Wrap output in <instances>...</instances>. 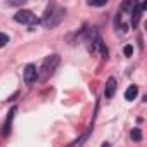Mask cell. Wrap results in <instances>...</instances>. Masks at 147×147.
Segmentation results:
<instances>
[{
    "mask_svg": "<svg viewBox=\"0 0 147 147\" xmlns=\"http://www.w3.org/2000/svg\"><path fill=\"white\" fill-rule=\"evenodd\" d=\"M36 78H38L36 67H35L33 64H28V66L24 67V82H26L28 85H33V83L36 82Z\"/></svg>",
    "mask_w": 147,
    "mask_h": 147,
    "instance_id": "obj_4",
    "label": "cell"
},
{
    "mask_svg": "<svg viewBox=\"0 0 147 147\" xmlns=\"http://www.w3.org/2000/svg\"><path fill=\"white\" fill-rule=\"evenodd\" d=\"M87 137H88V133H85L83 137H80V140H75V142H73V144H71L69 147H82V145H83V144L87 142Z\"/></svg>",
    "mask_w": 147,
    "mask_h": 147,
    "instance_id": "obj_9",
    "label": "cell"
},
{
    "mask_svg": "<svg viewBox=\"0 0 147 147\" xmlns=\"http://www.w3.org/2000/svg\"><path fill=\"white\" fill-rule=\"evenodd\" d=\"M142 7H140V4H133V12H131V24H133V28L138 24V21H140V16H142Z\"/></svg>",
    "mask_w": 147,
    "mask_h": 147,
    "instance_id": "obj_6",
    "label": "cell"
},
{
    "mask_svg": "<svg viewBox=\"0 0 147 147\" xmlns=\"http://www.w3.org/2000/svg\"><path fill=\"white\" fill-rule=\"evenodd\" d=\"M59 55L57 54H52V55H49L45 61H43V64H42V71H40V76L45 80V78H49L52 73H54V69L57 67V64H59Z\"/></svg>",
    "mask_w": 147,
    "mask_h": 147,
    "instance_id": "obj_2",
    "label": "cell"
},
{
    "mask_svg": "<svg viewBox=\"0 0 147 147\" xmlns=\"http://www.w3.org/2000/svg\"><path fill=\"white\" fill-rule=\"evenodd\" d=\"M64 14H66L64 9H59V7H55V5H50V7L47 9L45 16H43V26H45V28H54V26H57V24L61 23V19L64 18Z\"/></svg>",
    "mask_w": 147,
    "mask_h": 147,
    "instance_id": "obj_1",
    "label": "cell"
},
{
    "mask_svg": "<svg viewBox=\"0 0 147 147\" xmlns=\"http://www.w3.org/2000/svg\"><path fill=\"white\" fill-rule=\"evenodd\" d=\"M131 140H133V142H140V140H142V131H140L138 128L131 130Z\"/></svg>",
    "mask_w": 147,
    "mask_h": 147,
    "instance_id": "obj_10",
    "label": "cell"
},
{
    "mask_svg": "<svg viewBox=\"0 0 147 147\" xmlns=\"http://www.w3.org/2000/svg\"><path fill=\"white\" fill-rule=\"evenodd\" d=\"M14 19L18 21V23H24V24H30V26H36L40 21H38V18L31 12V11H19L16 16H14Z\"/></svg>",
    "mask_w": 147,
    "mask_h": 147,
    "instance_id": "obj_3",
    "label": "cell"
},
{
    "mask_svg": "<svg viewBox=\"0 0 147 147\" xmlns=\"http://www.w3.org/2000/svg\"><path fill=\"white\" fill-rule=\"evenodd\" d=\"M88 5L90 7H102V5H106V0H102V2H92V0H90Z\"/></svg>",
    "mask_w": 147,
    "mask_h": 147,
    "instance_id": "obj_14",
    "label": "cell"
},
{
    "mask_svg": "<svg viewBox=\"0 0 147 147\" xmlns=\"http://www.w3.org/2000/svg\"><path fill=\"white\" fill-rule=\"evenodd\" d=\"M99 47H100V54H102V57H104V59H107V47H106L102 42L99 43Z\"/></svg>",
    "mask_w": 147,
    "mask_h": 147,
    "instance_id": "obj_12",
    "label": "cell"
},
{
    "mask_svg": "<svg viewBox=\"0 0 147 147\" xmlns=\"http://www.w3.org/2000/svg\"><path fill=\"white\" fill-rule=\"evenodd\" d=\"M14 114H16V107H12V109H11V113H9V116H7V119H5L4 135H9V131H11V123H12V118H14Z\"/></svg>",
    "mask_w": 147,
    "mask_h": 147,
    "instance_id": "obj_8",
    "label": "cell"
},
{
    "mask_svg": "<svg viewBox=\"0 0 147 147\" xmlns=\"http://www.w3.org/2000/svg\"><path fill=\"white\" fill-rule=\"evenodd\" d=\"M137 94H138V87H137V85H130V87L126 88V92H125V99H126V100H133V99L137 97Z\"/></svg>",
    "mask_w": 147,
    "mask_h": 147,
    "instance_id": "obj_7",
    "label": "cell"
},
{
    "mask_svg": "<svg viewBox=\"0 0 147 147\" xmlns=\"http://www.w3.org/2000/svg\"><path fill=\"white\" fill-rule=\"evenodd\" d=\"M123 52H125V55H128V57H130V55L133 54V47H131V45H125Z\"/></svg>",
    "mask_w": 147,
    "mask_h": 147,
    "instance_id": "obj_13",
    "label": "cell"
},
{
    "mask_svg": "<svg viewBox=\"0 0 147 147\" xmlns=\"http://www.w3.org/2000/svg\"><path fill=\"white\" fill-rule=\"evenodd\" d=\"M102 147H111V144H107V142H104V144H102Z\"/></svg>",
    "mask_w": 147,
    "mask_h": 147,
    "instance_id": "obj_15",
    "label": "cell"
},
{
    "mask_svg": "<svg viewBox=\"0 0 147 147\" xmlns=\"http://www.w3.org/2000/svg\"><path fill=\"white\" fill-rule=\"evenodd\" d=\"M7 42H9V36H7L5 33H0V47L7 45Z\"/></svg>",
    "mask_w": 147,
    "mask_h": 147,
    "instance_id": "obj_11",
    "label": "cell"
},
{
    "mask_svg": "<svg viewBox=\"0 0 147 147\" xmlns=\"http://www.w3.org/2000/svg\"><path fill=\"white\" fill-rule=\"evenodd\" d=\"M116 87H118V83H116V78H109V80L106 82V88H104V95H106V99H111V97L114 95V92H116Z\"/></svg>",
    "mask_w": 147,
    "mask_h": 147,
    "instance_id": "obj_5",
    "label": "cell"
}]
</instances>
